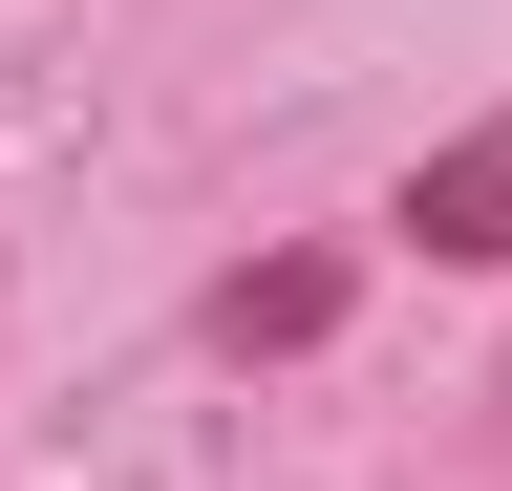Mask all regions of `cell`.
Masks as SVG:
<instances>
[{
  "label": "cell",
  "instance_id": "cell-1",
  "mask_svg": "<svg viewBox=\"0 0 512 491\" xmlns=\"http://www.w3.org/2000/svg\"><path fill=\"white\" fill-rule=\"evenodd\" d=\"M406 235H427V257H512V107L448 129V150L406 171Z\"/></svg>",
  "mask_w": 512,
  "mask_h": 491
},
{
  "label": "cell",
  "instance_id": "cell-2",
  "mask_svg": "<svg viewBox=\"0 0 512 491\" xmlns=\"http://www.w3.org/2000/svg\"><path fill=\"white\" fill-rule=\"evenodd\" d=\"M342 321V257H256V278H214V342L235 363H278V342H320Z\"/></svg>",
  "mask_w": 512,
  "mask_h": 491
}]
</instances>
